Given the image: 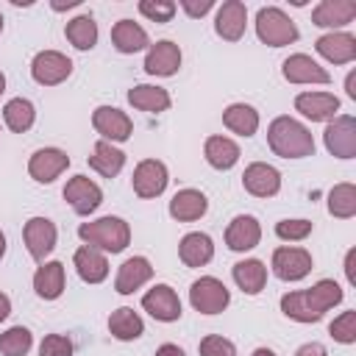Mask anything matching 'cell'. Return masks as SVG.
Listing matches in <instances>:
<instances>
[{"mask_svg":"<svg viewBox=\"0 0 356 356\" xmlns=\"http://www.w3.org/2000/svg\"><path fill=\"white\" fill-rule=\"evenodd\" d=\"M200 356H236V348H234L231 339L209 334V337L200 339Z\"/></svg>","mask_w":356,"mask_h":356,"instance_id":"42","label":"cell"},{"mask_svg":"<svg viewBox=\"0 0 356 356\" xmlns=\"http://www.w3.org/2000/svg\"><path fill=\"white\" fill-rule=\"evenodd\" d=\"M261 239V225L256 217L250 214H239L231 220V225L225 228V245L236 253H245V250H253Z\"/></svg>","mask_w":356,"mask_h":356,"instance_id":"19","label":"cell"},{"mask_svg":"<svg viewBox=\"0 0 356 356\" xmlns=\"http://www.w3.org/2000/svg\"><path fill=\"white\" fill-rule=\"evenodd\" d=\"M295 108L312 120V122H323V120H334L339 111V97L331 92H303L295 97Z\"/></svg>","mask_w":356,"mask_h":356,"instance_id":"16","label":"cell"},{"mask_svg":"<svg viewBox=\"0 0 356 356\" xmlns=\"http://www.w3.org/2000/svg\"><path fill=\"white\" fill-rule=\"evenodd\" d=\"M250 356H275V353H273L270 348H256V350H253Z\"/></svg>","mask_w":356,"mask_h":356,"instance_id":"50","label":"cell"},{"mask_svg":"<svg viewBox=\"0 0 356 356\" xmlns=\"http://www.w3.org/2000/svg\"><path fill=\"white\" fill-rule=\"evenodd\" d=\"M345 89H348V97H356V72L345 78Z\"/></svg>","mask_w":356,"mask_h":356,"instance_id":"49","label":"cell"},{"mask_svg":"<svg viewBox=\"0 0 356 356\" xmlns=\"http://www.w3.org/2000/svg\"><path fill=\"white\" fill-rule=\"evenodd\" d=\"M128 103L139 111H147V114H159V111H167L170 108V95L167 89L161 86H150V83H139L128 92Z\"/></svg>","mask_w":356,"mask_h":356,"instance_id":"28","label":"cell"},{"mask_svg":"<svg viewBox=\"0 0 356 356\" xmlns=\"http://www.w3.org/2000/svg\"><path fill=\"white\" fill-rule=\"evenodd\" d=\"M353 256H356V250H348V256H345V275H348L350 284L356 281V275H353Z\"/></svg>","mask_w":356,"mask_h":356,"instance_id":"47","label":"cell"},{"mask_svg":"<svg viewBox=\"0 0 356 356\" xmlns=\"http://www.w3.org/2000/svg\"><path fill=\"white\" fill-rule=\"evenodd\" d=\"M256 33L270 47H284V44H292L298 39L295 22L281 8H275V6L259 8V14H256Z\"/></svg>","mask_w":356,"mask_h":356,"instance_id":"4","label":"cell"},{"mask_svg":"<svg viewBox=\"0 0 356 356\" xmlns=\"http://www.w3.org/2000/svg\"><path fill=\"white\" fill-rule=\"evenodd\" d=\"M6 256V236H3V231H0V259Z\"/></svg>","mask_w":356,"mask_h":356,"instance_id":"52","label":"cell"},{"mask_svg":"<svg viewBox=\"0 0 356 356\" xmlns=\"http://www.w3.org/2000/svg\"><path fill=\"white\" fill-rule=\"evenodd\" d=\"M181 6H184V11L189 14V17H203L214 3L211 0H203V3H195V0H181Z\"/></svg>","mask_w":356,"mask_h":356,"instance_id":"44","label":"cell"},{"mask_svg":"<svg viewBox=\"0 0 356 356\" xmlns=\"http://www.w3.org/2000/svg\"><path fill=\"white\" fill-rule=\"evenodd\" d=\"M222 122H225L228 131H234L239 136H253L256 128H259V111L248 103H231L222 111Z\"/></svg>","mask_w":356,"mask_h":356,"instance_id":"33","label":"cell"},{"mask_svg":"<svg viewBox=\"0 0 356 356\" xmlns=\"http://www.w3.org/2000/svg\"><path fill=\"white\" fill-rule=\"evenodd\" d=\"M3 92H6V75L0 72V95H3Z\"/></svg>","mask_w":356,"mask_h":356,"instance_id":"53","label":"cell"},{"mask_svg":"<svg viewBox=\"0 0 356 356\" xmlns=\"http://www.w3.org/2000/svg\"><path fill=\"white\" fill-rule=\"evenodd\" d=\"M156 356H186L178 345H172V342H167V345H161L159 350H156Z\"/></svg>","mask_w":356,"mask_h":356,"instance_id":"46","label":"cell"},{"mask_svg":"<svg viewBox=\"0 0 356 356\" xmlns=\"http://www.w3.org/2000/svg\"><path fill=\"white\" fill-rule=\"evenodd\" d=\"M328 334L342 342V345H350L356 342V312H342L331 325H328Z\"/></svg>","mask_w":356,"mask_h":356,"instance_id":"39","label":"cell"},{"mask_svg":"<svg viewBox=\"0 0 356 356\" xmlns=\"http://www.w3.org/2000/svg\"><path fill=\"white\" fill-rule=\"evenodd\" d=\"M203 156L214 170H231L239 161V145L228 136H209Z\"/></svg>","mask_w":356,"mask_h":356,"instance_id":"29","label":"cell"},{"mask_svg":"<svg viewBox=\"0 0 356 356\" xmlns=\"http://www.w3.org/2000/svg\"><path fill=\"white\" fill-rule=\"evenodd\" d=\"M142 309H145L150 317L161 320V323H175V320L181 317V300H178L175 289L167 286V284H156V286L142 298Z\"/></svg>","mask_w":356,"mask_h":356,"instance_id":"14","label":"cell"},{"mask_svg":"<svg viewBox=\"0 0 356 356\" xmlns=\"http://www.w3.org/2000/svg\"><path fill=\"white\" fill-rule=\"evenodd\" d=\"M33 117H36L33 103L25 100V97H14V100H8L6 108H3V120H6V125H8L14 134H25V131L33 125Z\"/></svg>","mask_w":356,"mask_h":356,"instance_id":"36","label":"cell"},{"mask_svg":"<svg viewBox=\"0 0 356 356\" xmlns=\"http://www.w3.org/2000/svg\"><path fill=\"white\" fill-rule=\"evenodd\" d=\"M312 270V253L303 248H278L273 253V273L281 281H300Z\"/></svg>","mask_w":356,"mask_h":356,"instance_id":"12","label":"cell"},{"mask_svg":"<svg viewBox=\"0 0 356 356\" xmlns=\"http://www.w3.org/2000/svg\"><path fill=\"white\" fill-rule=\"evenodd\" d=\"M178 256H181V261H184L186 267H203V264H209L211 256H214V242H211L209 234L192 231V234H186V236L181 239Z\"/></svg>","mask_w":356,"mask_h":356,"instance_id":"25","label":"cell"},{"mask_svg":"<svg viewBox=\"0 0 356 356\" xmlns=\"http://www.w3.org/2000/svg\"><path fill=\"white\" fill-rule=\"evenodd\" d=\"M111 42L120 53H136L142 47H147V33L142 25H136L134 19H120L114 28H111Z\"/></svg>","mask_w":356,"mask_h":356,"instance_id":"32","label":"cell"},{"mask_svg":"<svg viewBox=\"0 0 356 356\" xmlns=\"http://www.w3.org/2000/svg\"><path fill=\"white\" fill-rule=\"evenodd\" d=\"M275 234L284 242H300L312 234V222L309 220H281V222H275Z\"/></svg>","mask_w":356,"mask_h":356,"instance_id":"40","label":"cell"},{"mask_svg":"<svg viewBox=\"0 0 356 356\" xmlns=\"http://www.w3.org/2000/svg\"><path fill=\"white\" fill-rule=\"evenodd\" d=\"M242 184L250 195L256 197H273L278 189H281V172L273 167V164H264V161H253L245 167V175H242Z\"/></svg>","mask_w":356,"mask_h":356,"instance_id":"15","label":"cell"},{"mask_svg":"<svg viewBox=\"0 0 356 356\" xmlns=\"http://www.w3.org/2000/svg\"><path fill=\"white\" fill-rule=\"evenodd\" d=\"M323 139H325L328 153H334L337 159H353L356 156V120L348 114L334 117L325 125Z\"/></svg>","mask_w":356,"mask_h":356,"instance_id":"7","label":"cell"},{"mask_svg":"<svg viewBox=\"0 0 356 356\" xmlns=\"http://www.w3.org/2000/svg\"><path fill=\"white\" fill-rule=\"evenodd\" d=\"M108 331H111L114 339H120V342H131V339L142 337L145 323H142V317H139L134 309L122 306V309L111 312V317H108Z\"/></svg>","mask_w":356,"mask_h":356,"instance_id":"34","label":"cell"},{"mask_svg":"<svg viewBox=\"0 0 356 356\" xmlns=\"http://www.w3.org/2000/svg\"><path fill=\"white\" fill-rule=\"evenodd\" d=\"M295 356H328V353H325V348H323L320 342H306V345L298 348Z\"/></svg>","mask_w":356,"mask_h":356,"instance_id":"45","label":"cell"},{"mask_svg":"<svg viewBox=\"0 0 356 356\" xmlns=\"http://www.w3.org/2000/svg\"><path fill=\"white\" fill-rule=\"evenodd\" d=\"M0 31H3V14H0Z\"/></svg>","mask_w":356,"mask_h":356,"instance_id":"54","label":"cell"},{"mask_svg":"<svg viewBox=\"0 0 356 356\" xmlns=\"http://www.w3.org/2000/svg\"><path fill=\"white\" fill-rule=\"evenodd\" d=\"M39 356H72V342L64 334H47L39 345Z\"/></svg>","mask_w":356,"mask_h":356,"instance_id":"43","label":"cell"},{"mask_svg":"<svg viewBox=\"0 0 356 356\" xmlns=\"http://www.w3.org/2000/svg\"><path fill=\"white\" fill-rule=\"evenodd\" d=\"M92 125L106 142H125L134 134L131 117L114 106H97L92 114Z\"/></svg>","mask_w":356,"mask_h":356,"instance_id":"8","label":"cell"},{"mask_svg":"<svg viewBox=\"0 0 356 356\" xmlns=\"http://www.w3.org/2000/svg\"><path fill=\"white\" fill-rule=\"evenodd\" d=\"M78 6V0H67V3H53V8H72Z\"/></svg>","mask_w":356,"mask_h":356,"instance_id":"51","label":"cell"},{"mask_svg":"<svg viewBox=\"0 0 356 356\" xmlns=\"http://www.w3.org/2000/svg\"><path fill=\"white\" fill-rule=\"evenodd\" d=\"M267 142L281 159H306L314 153L312 131L292 117H275L267 128Z\"/></svg>","mask_w":356,"mask_h":356,"instance_id":"2","label":"cell"},{"mask_svg":"<svg viewBox=\"0 0 356 356\" xmlns=\"http://www.w3.org/2000/svg\"><path fill=\"white\" fill-rule=\"evenodd\" d=\"M314 47L323 58H328L334 64H348L356 58V36H350L345 31H331V33L320 36L314 42Z\"/></svg>","mask_w":356,"mask_h":356,"instance_id":"21","label":"cell"},{"mask_svg":"<svg viewBox=\"0 0 356 356\" xmlns=\"http://www.w3.org/2000/svg\"><path fill=\"white\" fill-rule=\"evenodd\" d=\"M78 236H81L89 248L108 250V253H120V250H125L128 242H131V228H128L125 220L108 214V217H100V220H92V222H81Z\"/></svg>","mask_w":356,"mask_h":356,"instance_id":"3","label":"cell"},{"mask_svg":"<svg viewBox=\"0 0 356 356\" xmlns=\"http://www.w3.org/2000/svg\"><path fill=\"white\" fill-rule=\"evenodd\" d=\"M64 33H67V39H70L78 50H92L95 42H97V22H95L89 14H81V17H75V19L67 22Z\"/></svg>","mask_w":356,"mask_h":356,"instance_id":"35","label":"cell"},{"mask_svg":"<svg viewBox=\"0 0 356 356\" xmlns=\"http://www.w3.org/2000/svg\"><path fill=\"white\" fill-rule=\"evenodd\" d=\"M75 270L86 284H100L108 275V261L97 248L83 245L75 250Z\"/></svg>","mask_w":356,"mask_h":356,"instance_id":"26","label":"cell"},{"mask_svg":"<svg viewBox=\"0 0 356 356\" xmlns=\"http://www.w3.org/2000/svg\"><path fill=\"white\" fill-rule=\"evenodd\" d=\"M33 289L44 300H56L64 292V264L61 261H44L33 275Z\"/></svg>","mask_w":356,"mask_h":356,"instance_id":"27","label":"cell"},{"mask_svg":"<svg viewBox=\"0 0 356 356\" xmlns=\"http://www.w3.org/2000/svg\"><path fill=\"white\" fill-rule=\"evenodd\" d=\"M72 72V61L58 50H42L31 61V75L42 86H56Z\"/></svg>","mask_w":356,"mask_h":356,"instance_id":"6","label":"cell"},{"mask_svg":"<svg viewBox=\"0 0 356 356\" xmlns=\"http://www.w3.org/2000/svg\"><path fill=\"white\" fill-rule=\"evenodd\" d=\"M356 17V3L353 0H323L312 11V22L320 28H342Z\"/></svg>","mask_w":356,"mask_h":356,"instance_id":"23","label":"cell"},{"mask_svg":"<svg viewBox=\"0 0 356 356\" xmlns=\"http://www.w3.org/2000/svg\"><path fill=\"white\" fill-rule=\"evenodd\" d=\"M31 345H33V337L22 325H14L6 334H0V353L3 356H25L31 350Z\"/></svg>","mask_w":356,"mask_h":356,"instance_id":"38","label":"cell"},{"mask_svg":"<svg viewBox=\"0 0 356 356\" xmlns=\"http://www.w3.org/2000/svg\"><path fill=\"white\" fill-rule=\"evenodd\" d=\"M234 281L242 292L259 295L267 284V267L259 259H242V261L234 264Z\"/></svg>","mask_w":356,"mask_h":356,"instance_id":"30","label":"cell"},{"mask_svg":"<svg viewBox=\"0 0 356 356\" xmlns=\"http://www.w3.org/2000/svg\"><path fill=\"white\" fill-rule=\"evenodd\" d=\"M64 200L72 206L75 214H92L100 203H103V192L95 181H89L86 175H75L67 181L64 186Z\"/></svg>","mask_w":356,"mask_h":356,"instance_id":"10","label":"cell"},{"mask_svg":"<svg viewBox=\"0 0 356 356\" xmlns=\"http://www.w3.org/2000/svg\"><path fill=\"white\" fill-rule=\"evenodd\" d=\"M122 164H125V153L120 147H114L111 142H106V139H100L95 145L92 156H89V167L97 170L103 178H114L122 170Z\"/></svg>","mask_w":356,"mask_h":356,"instance_id":"31","label":"cell"},{"mask_svg":"<svg viewBox=\"0 0 356 356\" xmlns=\"http://www.w3.org/2000/svg\"><path fill=\"white\" fill-rule=\"evenodd\" d=\"M328 211L339 220H348L356 214V186L353 184H337L328 192Z\"/></svg>","mask_w":356,"mask_h":356,"instance_id":"37","label":"cell"},{"mask_svg":"<svg viewBox=\"0 0 356 356\" xmlns=\"http://www.w3.org/2000/svg\"><path fill=\"white\" fill-rule=\"evenodd\" d=\"M189 303L200 314H220L231 303V292L225 289L222 281H217L211 275H203L189 286Z\"/></svg>","mask_w":356,"mask_h":356,"instance_id":"5","label":"cell"},{"mask_svg":"<svg viewBox=\"0 0 356 356\" xmlns=\"http://www.w3.org/2000/svg\"><path fill=\"white\" fill-rule=\"evenodd\" d=\"M181 67V47L170 39H161L156 44H150L147 56H145V72L150 75H175Z\"/></svg>","mask_w":356,"mask_h":356,"instance_id":"17","label":"cell"},{"mask_svg":"<svg viewBox=\"0 0 356 356\" xmlns=\"http://www.w3.org/2000/svg\"><path fill=\"white\" fill-rule=\"evenodd\" d=\"M281 72H284V78H286L289 83H328V81H331V75H328L312 56H306V53L289 56V58L284 61Z\"/></svg>","mask_w":356,"mask_h":356,"instance_id":"18","label":"cell"},{"mask_svg":"<svg viewBox=\"0 0 356 356\" xmlns=\"http://www.w3.org/2000/svg\"><path fill=\"white\" fill-rule=\"evenodd\" d=\"M56 225L47 220V217H31L25 222V231H22V239H25V248L28 253L36 259V261H44L47 253H53L56 248Z\"/></svg>","mask_w":356,"mask_h":356,"instance_id":"11","label":"cell"},{"mask_svg":"<svg viewBox=\"0 0 356 356\" xmlns=\"http://www.w3.org/2000/svg\"><path fill=\"white\" fill-rule=\"evenodd\" d=\"M209 209V200L203 192L197 189H181L172 195L170 200V214L178 220V222H192V220H200Z\"/></svg>","mask_w":356,"mask_h":356,"instance_id":"24","label":"cell"},{"mask_svg":"<svg viewBox=\"0 0 356 356\" xmlns=\"http://www.w3.org/2000/svg\"><path fill=\"white\" fill-rule=\"evenodd\" d=\"M342 300V289L337 281L323 278L317 281L312 289H300V292H289L281 298V312L289 320L298 323H317L328 309H334Z\"/></svg>","mask_w":356,"mask_h":356,"instance_id":"1","label":"cell"},{"mask_svg":"<svg viewBox=\"0 0 356 356\" xmlns=\"http://www.w3.org/2000/svg\"><path fill=\"white\" fill-rule=\"evenodd\" d=\"M139 11L153 22H170L172 14H175V3H170V0H142Z\"/></svg>","mask_w":356,"mask_h":356,"instance_id":"41","label":"cell"},{"mask_svg":"<svg viewBox=\"0 0 356 356\" xmlns=\"http://www.w3.org/2000/svg\"><path fill=\"white\" fill-rule=\"evenodd\" d=\"M245 22H248V8H245V3L228 0V3H222V8L217 11L214 31H217V36H222L225 42H236V39H242V33H245Z\"/></svg>","mask_w":356,"mask_h":356,"instance_id":"20","label":"cell"},{"mask_svg":"<svg viewBox=\"0 0 356 356\" xmlns=\"http://www.w3.org/2000/svg\"><path fill=\"white\" fill-rule=\"evenodd\" d=\"M134 192L139 195V197H159L164 189H167V167H164V161H159V159H145V161H139L136 164V170H134Z\"/></svg>","mask_w":356,"mask_h":356,"instance_id":"9","label":"cell"},{"mask_svg":"<svg viewBox=\"0 0 356 356\" xmlns=\"http://www.w3.org/2000/svg\"><path fill=\"white\" fill-rule=\"evenodd\" d=\"M67 167H70V156H67L64 150H58V147H42V150H36V153L31 156V161H28V172H31V178L39 181V184L56 181Z\"/></svg>","mask_w":356,"mask_h":356,"instance_id":"13","label":"cell"},{"mask_svg":"<svg viewBox=\"0 0 356 356\" xmlns=\"http://www.w3.org/2000/svg\"><path fill=\"white\" fill-rule=\"evenodd\" d=\"M150 275H153L150 261H147L145 256H131V259L122 261V267H120V273H117V281H114V289H117L120 295H131V292H136L142 284H147Z\"/></svg>","mask_w":356,"mask_h":356,"instance_id":"22","label":"cell"},{"mask_svg":"<svg viewBox=\"0 0 356 356\" xmlns=\"http://www.w3.org/2000/svg\"><path fill=\"white\" fill-rule=\"evenodd\" d=\"M8 314H11V300H8L6 292H0V323H3Z\"/></svg>","mask_w":356,"mask_h":356,"instance_id":"48","label":"cell"}]
</instances>
